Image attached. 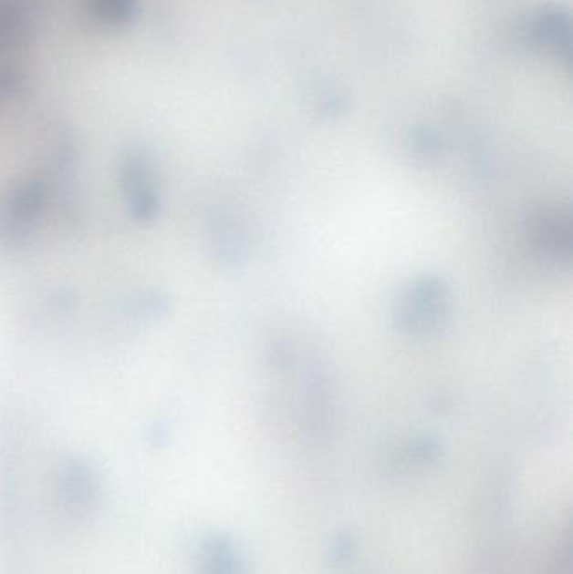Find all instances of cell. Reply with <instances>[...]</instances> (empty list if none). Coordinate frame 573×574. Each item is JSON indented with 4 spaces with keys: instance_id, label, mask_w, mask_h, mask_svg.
Here are the masks:
<instances>
[{
    "instance_id": "cell-1",
    "label": "cell",
    "mask_w": 573,
    "mask_h": 574,
    "mask_svg": "<svg viewBox=\"0 0 573 574\" xmlns=\"http://www.w3.org/2000/svg\"><path fill=\"white\" fill-rule=\"evenodd\" d=\"M353 549H351V541L350 538H341L340 541H337L335 544V548H333V559L335 561H347L349 558H347V553H351Z\"/></svg>"
}]
</instances>
